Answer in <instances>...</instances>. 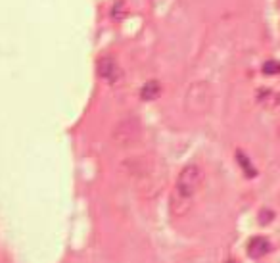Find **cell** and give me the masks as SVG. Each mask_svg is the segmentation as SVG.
<instances>
[{
	"label": "cell",
	"instance_id": "6da1fadb",
	"mask_svg": "<svg viewBox=\"0 0 280 263\" xmlns=\"http://www.w3.org/2000/svg\"><path fill=\"white\" fill-rule=\"evenodd\" d=\"M204 183V173L198 165H186L183 171L179 173V179H177V187L175 190L179 194H183L186 198H192L196 192L200 190Z\"/></svg>",
	"mask_w": 280,
	"mask_h": 263
},
{
	"label": "cell",
	"instance_id": "7a4b0ae2",
	"mask_svg": "<svg viewBox=\"0 0 280 263\" xmlns=\"http://www.w3.org/2000/svg\"><path fill=\"white\" fill-rule=\"evenodd\" d=\"M211 102V90L206 83H194L186 94V108L192 113H204Z\"/></svg>",
	"mask_w": 280,
	"mask_h": 263
},
{
	"label": "cell",
	"instance_id": "3957f363",
	"mask_svg": "<svg viewBox=\"0 0 280 263\" xmlns=\"http://www.w3.org/2000/svg\"><path fill=\"white\" fill-rule=\"evenodd\" d=\"M138 137H140V123L134 117H127V119L119 121V125L115 127V131H113L115 142L121 144V146L133 144Z\"/></svg>",
	"mask_w": 280,
	"mask_h": 263
},
{
	"label": "cell",
	"instance_id": "277c9868",
	"mask_svg": "<svg viewBox=\"0 0 280 263\" xmlns=\"http://www.w3.org/2000/svg\"><path fill=\"white\" fill-rule=\"evenodd\" d=\"M96 71H98V77L104 79L110 85H115L123 77L121 67H119V63L115 62L113 56H102L96 63Z\"/></svg>",
	"mask_w": 280,
	"mask_h": 263
},
{
	"label": "cell",
	"instance_id": "5b68a950",
	"mask_svg": "<svg viewBox=\"0 0 280 263\" xmlns=\"http://www.w3.org/2000/svg\"><path fill=\"white\" fill-rule=\"evenodd\" d=\"M269 250H271V242L265 237H254L248 242V254L254 260H259V258L267 256Z\"/></svg>",
	"mask_w": 280,
	"mask_h": 263
},
{
	"label": "cell",
	"instance_id": "8992f818",
	"mask_svg": "<svg viewBox=\"0 0 280 263\" xmlns=\"http://www.w3.org/2000/svg\"><path fill=\"white\" fill-rule=\"evenodd\" d=\"M190 200L192 198H186L183 194H179L177 190L173 192V196H171V212L175 213V215H184V213L188 212V208H190Z\"/></svg>",
	"mask_w": 280,
	"mask_h": 263
},
{
	"label": "cell",
	"instance_id": "52a82bcc",
	"mask_svg": "<svg viewBox=\"0 0 280 263\" xmlns=\"http://www.w3.org/2000/svg\"><path fill=\"white\" fill-rule=\"evenodd\" d=\"M159 94H161V85H159V81H148V83H144V87L140 88V98L144 102L158 100Z\"/></svg>",
	"mask_w": 280,
	"mask_h": 263
},
{
	"label": "cell",
	"instance_id": "ba28073f",
	"mask_svg": "<svg viewBox=\"0 0 280 263\" xmlns=\"http://www.w3.org/2000/svg\"><path fill=\"white\" fill-rule=\"evenodd\" d=\"M236 160H238V163H240V167H242L244 173H246L248 177H256V175H257L256 167L252 165V162H250V158H246V156H244V152H242V150L236 152Z\"/></svg>",
	"mask_w": 280,
	"mask_h": 263
},
{
	"label": "cell",
	"instance_id": "9c48e42d",
	"mask_svg": "<svg viewBox=\"0 0 280 263\" xmlns=\"http://www.w3.org/2000/svg\"><path fill=\"white\" fill-rule=\"evenodd\" d=\"M263 73L265 75H277V73H280V62H277V60H267V62L263 63Z\"/></svg>",
	"mask_w": 280,
	"mask_h": 263
},
{
	"label": "cell",
	"instance_id": "30bf717a",
	"mask_svg": "<svg viewBox=\"0 0 280 263\" xmlns=\"http://www.w3.org/2000/svg\"><path fill=\"white\" fill-rule=\"evenodd\" d=\"M125 13H127V8H125V4L123 2H115V6H113V19H121V17H125Z\"/></svg>",
	"mask_w": 280,
	"mask_h": 263
},
{
	"label": "cell",
	"instance_id": "8fae6325",
	"mask_svg": "<svg viewBox=\"0 0 280 263\" xmlns=\"http://www.w3.org/2000/svg\"><path fill=\"white\" fill-rule=\"evenodd\" d=\"M259 219H261V221H263V223L267 225L269 219H273V213L269 212V210H265V212H261V215H259Z\"/></svg>",
	"mask_w": 280,
	"mask_h": 263
},
{
	"label": "cell",
	"instance_id": "7c38bea8",
	"mask_svg": "<svg viewBox=\"0 0 280 263\" xmlns=\"http://www.w3.org/2000/svg\"><path fill=\"white\" fill-rule=\"evenodd\" d=\"M229 263H238V262H229Z\"/></svg>",
	"mask_w": 280,
	"mask_h": 263
}]
</instances>
